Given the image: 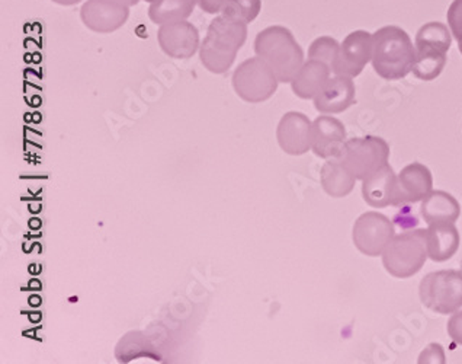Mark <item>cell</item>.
<instances>
[{
	"instance_id": "obj_1",
	"label": "cell",
	"mask_w": 462,
	"mask_h": 364,
	"mask_svg": "<svg viewBox=\"0 0 462 364\" xmlns=\"http://www.w3.org/2000/svg\"><path fill=\"white\" fill-rule=\"evenodd\" d=\"M247 38V23L230 18L217 16L211 21L201 49L199 59L207 70L216 75H223L235 63Z\"/></svg>"
},
{
	"instance_id": "obj_2",
	"label": "cell",
	"mask_w": 462,
	"mask_h": 364,
	"mask_svg": "<svg viewBox=\"0 0 462 364\" xmlns=\"http://www.w3.org/2000/svg\"><path fill=\"white\" fill-rule=\"evenodd\" d=\"M373 68L383 79L399 80L413 71L416 49L406 31L395 25L373 35Z\"/></svg>"
},
{
	"instance_id": "obj_3",
	"label": "cell",
	"mask_w": 462,
	"mask_h": 364,
	"mask_svg": "<svg viewBox=\"0 0 462 364\" xmlns=\"http://www.w3.org/2000/svg\"><path fill=\"white\" fill-rule=\"evenodd\" d=\"M254 53L268 63L281 83H291L304 64V51L291 31L280 25L266 28L256 35Z\"/></svg>"
},
{
	"instance_id": "obj_4",
	"label": "cell",
	"mask_w": 462,
	"mask_h": 364,
	"mask_svg": "<svg viewBox=\"0 0 462 364\" xmlns=\"http://www.w3.org/2000/svg\"><path fill=\"white\" fill-rule=\"evenodd\" d=\"M452 38L447 25L429 23L416 35V61L413 75L418 79L430 82L437 79L447 64L448 50L451 49Z\"/></svg>"
},
{
	"instance_id": "obj_5",
	"label": "cell",
	"mask_w": 462,
	"mask_h": 364,
	"mask_svg": "<svg viewBox=\"0 0 462 364\" xmlns=\"http://www.w3.org/2000/svg\"><path fill=\"white\" fill-rule=\"evenodd\" d=\"M381 257L383 266L393 277H413L429 258L426 229L407 230L395 235Z\"/></svg>"
},
{
	"instance_id": "obj_6",
	"label": "cell",
	"mask_w": 462,
	"mask_h": 364,
	"mask_svg": "<svg viewBox=\"0 0 462 364\" xmlns=\"http://www.w3.org/2000/svg\"><path fill=\"white\" fill-rule=\"evenodd\" d=\"M421 303L439 315H451L462 308V271L430 273L419 285Z\"/></svg>"
},
{
	"instance_id": "obj_7",
	"label": "cell",
	"mask_w": 462,
	"mask_h": 364,
	"mask_svg": "<svg viewBox=\"0 0 462 364\" xmlns=\"http://www.w3.org/2000/svg\"><path fill=\"white\" fill-rule=\"evenodd\" d=\"M236 95L249 104L268 101L278 89V78L261 57H252L239 64L231 78Z\"/></svg>"
},
{
	"instance_id": "obj_8",
	"label": "cell",
	"mask_w": 462,
	"mask_h": 364,
	"mask_svg": "<svg viewBox=\"0 0 462 364\" xmlns=\"http://www.w3.org/2000/svg\"><path fill=\"white\" fill-rule=\"evenodd\" d=\"M388 158V143L377 135H366L346 140L337 159L351 171L356 180L364 181L378 169L387 165Z\"/></svg>"
},
{
	"instance_id": "obj_9",
	"label": "cell",
	"mask_w": 462,
	"mask_h": 364,
	"mask_svg": "<svg viewBox=\"0 0 462 364\" xmlns=\"http://www.w3.org/2000/svg\"><path fill=\"white\" fill-rule=\"evenodd\" d=\"M395 237L394 225L384 214L368 211L355 222L354 244L366 257H380Z\"/></svg>"
},
{
	"instance_id": "obj_10",
	"label": "cell",
	"mask_w": 462,
	"mask_h": 364,
	"mask_svg": "<svg viewBox=\"0 0 462 364\" xmlns=\"http://www.w3.org/2000/svg\"><path fill=\"white\" fill-rule=\"evenodd\" d=\"M373 61V35L368 31H355L340 44L339 54L332 64L335 75L356 78Z\"/></svg>"
},
{
	"instance_id": "obj_11",
	"label": "cell",
	"mask_w": 462,
	"mask_h": 364,
	"mask_svg": "<svg viewBox=\"0 0 462 364\" xmlns=\"http://www.w3.org/2000/svg\"><path fill=\"white\" fill-rule=\"evenodd\" d=\"M157 42L166 56L178 61H187L197 53L199 33L194 23L188 21L164 23L157 33Z\"/></svg>"
},
{
	"instance_id": "obj_12",
	"label": "cell",
	"mask_w": 462,
	"mask_h": 364,
	"mask_svg": "<svg viewBox=\"0 0 462 364\" xmlns=\"http://www.w3.org/2000/svg\"><path fill=\"white\" fill-rule=\"evenodd\" d=\"M128 16V6L109 0H89L80 9L82 23L97 34H111L120 30L127 23Z\"/></svg>"
},
{
	"instance_id": "obj_13",
	"label": "cell",
	"mask_w": 462,
	"mask_h": 364,
	"mask_svg": "<svg viewBox=\"0 0 462 364\" xmlns=\"http://www.w3.org/2000/svg\"><path fill=\"white\" fill-rule=\"evenodd\" d=\"M311 126L306 114L290 111L276 127V140L285 154L301 156L311 151Z\"/></svg>"
},
{
	"instance_id": "obj_14",
	"label": "cell",
	"mask_w": 462,
	"mask_h": 364,
	"mask_svg": "<svg viewBox=\"0 0 462 364\" xmlns=\"http://www.w3.org/2000/svg\"><path fill=\"white\" fill-rule=\"evenodd\" d=\"M346 143V128L332 116L317 117L311 126V151L321 159L339 158Z\"/></svg>"
},
{
	"instance_id": "obj_15",
	"label": "cell",
	"mask_w": 462,
	"mask_h": 364,
	"mask_svg": "<svg viewBox=\"0 0 462 364\" xmlns=\"http://www.w3.org/2000/svg\"><path fill=\"white\" fill-rule=\"evenodd\" d=\"M362 196L369 206L377 209L402 206L399 177L395 175L392 166L387 163L365 178L362 184Z\"/></svg>"
},
{
	"instance_id": "obj_16",
	"label": "cell",
	"mask_w": 462,
	"mask_h": 364,
	"mask_svg": "<svg viewBox=\"0 0 462 364\" xmlns=\"http://www.w3.org/2000/svg\"><path fill=\"white\" fill-rule=\"evenodd\" d=\"M354 80L347 76L336 75L330 78L323 89L316 95L314 108L321 114H340L355 104Z\"/></svg>"
},
{
	"instance_id": "obj_17",
	"label": "cell",
	"mask_w": 462,
	"mask_h": 364,
	"mask_svg": "<svg viewBox=\"0 0 462 364\" xmlns=\"http://www.w3.org/2000/svg\"><path fill=\"white\" fill-rule=\"evenodd\" d=\"M399 185L402 204L423 201L433 191L432 173L428 166L414 162L402 169L399 173Z\"/></svg>"
},
{
	"instance_id": "obj_18",
	"label": "cell",
	"mask_w": 462,
	"mask_h": 364,
	"mask_svg": "<svg viewBox=\"0 0 462 364\" xmlns=\"http://www.w3.org/2000/svg\"><path fill=\"white\" fill-rule=\"evenodd\" d=\"M459 232L452 223L430 225L426 229V247L429 258L435 263H445L457 254L459 248Z\"/></svg>"
},
{
	"instance_id": "obj_19",
	"label": "cell",
	"mask_w": 462,
	"mask_h": 364,
	"mask_svg": "<svg viewBox=\"0 0 462 364\" xmlns=\"http://www.w3.org/2000/svg\"><path fill=\"white\" fill-rule=\"evenodd\" d=\"M332 69L320 61L309 59L291 82L292 92L301 99H314L330 79Z\"/></svg>"
},
{
	"instance_id": "obj_20",
	"label": "cell",
	"mask_w": 462,
	"mask_h": 364,
	"mask_svg": "<svg viewBox=\"0 0 462 364\" xmlns=\"http://www.w3.org/2000/svg\"><path fill=\"white\" fill-rule=\"evenodd\" d=\"M420 213L429 226L439 225V223L455 225L461 214V207L449 192L432 191L423 200Z\"/></svg>"
},
{
	"instance_id": "obj_21",
	"label": "cell",
	"mask_w": 462,
	"mask_h": 364,
	"mask_svg": "<svg viewBox=\"0 0 462 364\" xmlns=\"http://www.w3.org/2000/svg\"><path fill=\"white\" fill-rule=\"evenodd\" d=\"M321 187L328 196L343 199L354 191L356 178L337 158L328 159L320 171Z\"/></svg>"
},
{
	"instance_id": "obj_22",
	"label": "cell",
	"mask_w": 462,
	"mask_h": 364,
	"mask_svg": "<svg viewBox=\"0 0 462 364\" xmlns=\"http://www.w3.org/2000/svg\"><path fill=\"white\" fill-rule=\"evenodd\" d=\"M198 0H156L150 5L149 18L156 25L187 21Z\"/></svg>"
},
{
	"instance_id": "obj_23",
	"label": "cell",
	"mask_w": 462,
	"mask_h": 364,
	"mask_svg": "<svg viewBox=\"0 0 462 364\" xmlns=\"http://www.w3.org/2000/svg\"><path fill=\"white\" fill-rule=\"evenodd\" d=\"M116 356L120 363H128L138 357L154 356V354L152 353L149 340L142 332H130L121 338V341L116 346Z\"/></svg>"
},
{
	"instance_id": "obj_24",
	"label": "cell",
	"mask_w": 462,
	"mask_h": 364,
	"mask_svg": "<svg viewBox=\"0 0 462 364\" xmlns=\"http://www.w3.org/2000/svg\"><path fill=\"white\" fill-rule=\"evenodd\" d=\"M262 8V0H230L223 15L237 19L245 23H254Z\"/></svg>"
},
{
	"instance_id": "obj_25",
	"label": "cell",
	"mask_w": 462,
	"mask_h": 364,
	"mask_svg": "<svg viewBox=\"0 0 462 364\" xmlns=\"http://www.w3.org/2000/svg\"><path fill=\"white\" fill-rule=\"evenodd\" d=\"M340 45L332 37H320L314 40L310 45L309 59L313 61H320L323 63L328 64L332 69L333 61L336 56L339 54Z\"/></svg>"
},
{
	"instance_id": "obj_26",
	"label": "cell",
	"mask_w": 462,
	"mask_h": 364,
	"mask_svg": "<svg viewBox=\"0 0 462 364\" xmlns=\"http://www.w3.org/2000/svg\"><path fill=\"white\" fill-rule=\"evenodd\" d=\"M448 23L462 54V0H454L448 9Z\"/></svg>"
},
{
	"instance_id": "obj_27",
	"label": "cell",
	"mask_w": 462,
	"mask_h": 364,
	"mask_svg": "<svg viewBox=\"0 0 462 364\" xmlns=\"http://www.w3.org/2000/svg\"><path fill=\"white\" fill-rule=\"evenodd\" d=\"M419 363H445V354L439 344H430L419 357Z\"/></svg>"
},
{
	"instance_id": "obj_28",
	"label": "cell",
	"mask_w": 462,
	"mask_h": 364,
	"mask_svg": "<svg viewBox=\"0 0 462 364\" xmlns=\"http://www.w3.org/2000/svg\"><path fill=\"white\" fill-rule=\"evenodd\" d=\"M448 334L457 344L462 346V311L455 312L448 322Z\"/></svg>"
},
{
	"instance_id": "obj_29",
	"label": "cell",
	"mask_w": 462,
	"mask_h": 364,
	"mask_svg": "<svg viewBox=\"0 0 462 364\" xmlns=\"http://www.w3.org/2000/svg\"><path fill=\"white\" fill-rule=\"evenodd\" d=\"M228 4H230V0H198L199 8L207 12V14H218V12H223Z\"/></svg>"
},
{
	"instance_id": "obj_30",
	"label": "cell",
	"mask_w": 462,
	"mask_h": 364,
	"mask_svg": "<svg viewBox=\"0 0 462 364\" xmlns=\"http://www.w3.org/2000/svg\"><path fill=\"white\" fill-rule=\"evenodd\" d=\"M54 4L63 5V6H71V5H78L82 0H52Z\"/></svg>"
},
{
	"instance_id": "obj_31",
	"label": "cell",
	"mask_w": 462,
	"mask_h": 364,
	"mask_svg": "<svg viewBox=\"0 0 462 364\" xmlns=\"http://www.w3.org/2000/svg\"><path fill=\"white\" fill-rule=\"evenodd\" d=\"M109 2H116V4L125 5V6H135L140 0H109Z\"/></svg>"
},
{
	"instance_id": "obj_32",
	"label": "cell",
	"mask_w": 462,
	"mask_h": 364,
	"mask_svg": "<svg viewBox=\"0 0 462 364\" xmlns=\"http://www.w3.org/2000/svg\"><path fill=\"white\" fill-rule=\"evenodd\" d=\"M146 2H149V4H153V2H156V0H146Z\"/></svg>"
}]
</instances>
